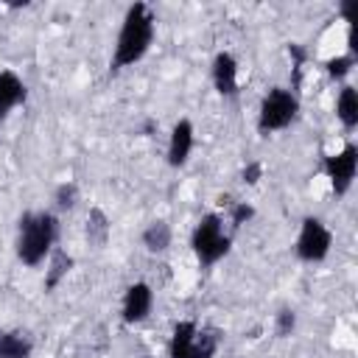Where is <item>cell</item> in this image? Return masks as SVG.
Listing matches in <instances>:
<instances>
[{"label": "cell", "mask_w": 358, "mask_h": 358, "mask_svg": "<svg viewBox=\"0 0 358 358\" xmlns=\"http://www.w3.org/2000/svg\"><path fill=\"white\" fill-rule=\"evenodd\" d=\"M151 39H154V14H151V8L145 3H134L126 11L123 28H120V36H117V45H115L112 64L115 67L134 64L137 59L145 56Z\"/></svg>", "instance_id": "1"}, {"label": "cell", "mask_w": 358, "mask_h": 358, "mask_svg": "<svg viewBox=\"0 0 358 358\" xmlns=\"http://www.w3.org/2000/svg\"><path fill=\"white\" fill-rule=\"evenodd\" d=\"M143 243L148 246V252H165L171 246V227L165 221H154L143 232Z\"/></svg>", "instance_id": "14"}, {"label": "cell", "mask_w": 358, "mask_h": 358, "mask_svg": "<svg viewBox=\"0 0 358 358\" xmlns=\"http://www.w3.org/2000/svg\"><path fill=\"white\" fill-rule=\"evenodd\" d=\"M355 168H358V148L352 143H347L338 154L324 159V171H327L330 182H333L336 196H344L350 190V185L355 179Z\"/></svg>", "instance_id": "6"}, {"label": "cell", "mask_w": 358, "mask_h": 358, "mask_svg": "<svg viewBox=\"0 0 358 358\" xmlns=\"http://www.w3.org/2000/svg\"><path fill=\"white\" fill-rule=\"evenodd\" d=\"M193 252H196L201 266H213L229 252V238L224 235L218 215L210 213L199 221V227L193 229Z\"/></svg>", "instance_id": "3"}, {"label": "cell", "mask_w": 358, "mask_h": 358, "mask_svg": "<svg viewBox=\"0 0 358 358\" xmlns=\"http://www.w3.org/2000/svg\"><path fill=\"white\" fill-rule=\"evenodd\" d=\"M252 215H255V207H252V204H235V207H232V224H235V227L246 224Z\"/></svg>", "instance_id": "21"}, {"label": "cell", "mask_w": 358, "mask_h": 358, "mask_svg": "<svg viewBox=\"0 0 358 358\" xmlns=\"http://www.w3.org/2000/svg\"><path fill=\"white\" fill-rule=\"evenodd\" d=\"M196 333H199V330H196L193 322H179V324L173 327V336H171V358H190Z\"/></svg>", "instance_id": "11"}, {"label": "cell", "mask_w": 358, "mask_h": 358, "mask_svg": "<svg viewBox=\"0 0 358 358\" xmlns=\"http://www.w3.org/2000/svg\"><path fill=\"white\" fill-rule=\"evenodd\" d=\"M76 196H78V187H76L73 182H64V185H59V190H56V204L64 207V210H70V207L76 204Z\"/></svg>", "instance_id": "18"}, {"label": "cell", "mask_w": 358, "mask_h": 358, "mask_svg": "<svg viewBox=\"0 0 358 358\" xmlns=\"http://www.w3.org/2000/svg\"><path fill=\"white\" fill-rule=\"evenodd\" d=\"M294 324H296L294 310H280L277 313V336H288L294 330Z\"/></svg>", "instance_id": "20"}, {"label": "cell", "mask_w": 358, "mask_h": 358, "mask_svg": "<svg viewBox=\"0 0 358 358\" xmlns=\"http://www.w3.org/2000/svg\"><path fill=\"white\" fill-rule=\"evenodd\" d=\"M299 112V101L294 92L282 90V87H274L268 90V95L263 98L260 103V117H257V129L260 131H277V129H285Z\"/></svg>", "instance_id": "4"}, {"label": "cell", "mask_w": 358, "mask_h": 358, "mask_svg": "<svg viewBox=\"0 0 358 358\" xmlns=\"http://www.w3.org/2000/svg\"><path fill=\"white\" fill-rule=\"evenodd\" d=\"M193 148V123L190 120H179L171 131V143H168V165L179 168L187 162V154Z\"/></svg>", "instance_id": "8"}, {"label": "cell", "mask_w": 358, "mask_h": 358, "mask_svg": "<svg viewBox=\"0 0 358 358\" xmlns=\"http://www.w3.org/2000/svg\"><path fill=\"white\" fill-rule=\"evenodd\" d=\"M341 123L347 129H355L358 126V92L352 87H344L341 95H338V106H336Z\"/></svg>", "instance_id": "13"}, {"label": "cell", "mask_w": 358, "mask_h": 358, "mask_svg": "<svg viewBox=\"0 0 358 358\" xmlns=\"http://www.w3.org/2000/svg\"><path fill=\"white\" fill-rule=\"evenodd\" d=\"M59 232V221L50 213H28L20 218V241H17V255L25 266H36L45 260L50 252L53 241Z\"/></svg>", "instance_id": "2"}, {"label": "cell", "mask_w": 358, "mask_h": 358, "mask_svg": "<svg viewBox=\"0 0 358 358\" xmlns=\"http://www.w3.org/2000/svg\"><path fill=\"white\" fill-rule=\"evenodd\" d=\"M22 101H25V84L11 70H3L0 73V117H6Z\"/></svg>", "instance_id": "10"}, {"label": "cell", "mask_w": 358, "mask_h": 358, "mask_svg": "<svg viewBox=\"0 0 358 358\" xmlns=\"http://www.w3.org/2000/svg\"><path fill=\"white\" fill-rule=\"evenodd\" d=\"M260 171H263V168H260V162L246 165V171H243V182H246V185H255V182L260 179Z\"/></svg>", "instance_id": "22"}, {"label": "cell", "mask_w": 358, "mask_h": 358, "mask_svg": "<svg viewBox=\"0 0 358 358\" xmlns=\"http://www.w3.org/2000/svg\"><path fill=\"white\" fill-rule=\"evenodd\" d=\"M151 302H154L151 288H148L145 282H134V285L126 291V296H123V322L134 324V322L145 319L148 310H151Z\"/></svg>", "instance_id": "7"}, {"label": "cell", "mask_w": 358, "mask_h": 358, "mask_svg": "<svg viewBox=\"0 0 358 358\" xmlns=\"http://www.w3.org/2000/svg\"><path fill=\"white\" fill-rule=\"evenodd\" d=\"M106 235H109V221H106L103 210L92 207L90 215H87V238L101 246V243H106Z\"/></svg>", "instance_id": "15"}, {"label": "cell", "mask_w": 358, "mask_h": 358, "mask_svg": "<svg viewBox=\"0 0 358 358\" xmlns=\"http://www.w3.org/2000/svg\"><path fill=\"white\" fill-rule=\"evenodd\" d=\"M0 358H31V341L22 333H0Z\"/></svg>", "instance_id": "12"}, {"label": "cell", "mask_w": 358, "mask_h": 358, "mask_svg": "<svg viewBox=\"0 0 358 358\" xmlns=\"http://www.w3.org/2000/svg\"><path fill=\"white\" fill-rule=\"evenodd\" d=\"M350 67H352V56H336V59L327 62V73L333 78H344L350 73Z\"/></svg>", "instance_id": "19"}, {"label": "cell", "mask_w": 358, "mask_h": 358, "mask_svg": "<svg viewBox=\"0 0 358 358\" xmlns=\"http://www.w3.org/2000/svg\"><path fill=\"white\" fill-rule=\"evenodd\" d=\"M70 266H73V257H70L67 252H53L50 268H48V274H45V288H48V291H50V288H56V285H59V280L70 271Z\"/></svg>", "instance_id": "16"}, {"label": "cell", "mask_w": 358, "mask_h": 358, "mask_svg": "<svg viewBox=\"0 0 358 358\" xmlns=\"http://www.w3.org/2000/svg\"><path fill=\"white\" fill-rule=\"evenodd\" d=\"M213 81L221 95H235L238 92V62L232 53H218L213 62Z\"/></svg>", "instance_id": "9"}, {"label": "cell", "mask_w": 358, "mask_h": 358, "mask_svg": "<svg viewBox=\"0 0 358 358\" xmlns=\"http://www.w3.org/2000/svg\"><path fill=\"white\" fill-rule=\"evenodd\" d=\"M330 229L319 221V218H305L302 221V229H299V238H296V255L308 263H316V260H324L327 252H330Z\"/></svg>", "instance_id": "5"}, {"label": "cell", "mask_w": 358, "mask_h": 358, "mask_svg": "<svg viewBox=\"0 0 358 358\" xmlns=\"http://www.w3.org/2000/svg\"><path fill=\"white\" fill-rule=\"evenodd\" d=\"M215 347H218V336H215V333H210V330H207V333H196L190 358H213Z\"/></svg>", "instance_id": "17"}]
</instances>
